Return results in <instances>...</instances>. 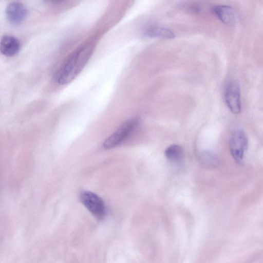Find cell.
<instances>
[{
  "label": "cell",
  "instance_id": "5b68a950",
  "mask_svg": "<svg viewBox=\"0 0 263 263\" xmlns=\"http://www.w3.org/2000/svg\"><path fill=\"white\" fill-rule=\"evenodd\" d=\"M224 99L232 113L238 114L240 112V88L237 82L231 81L228 83L224 89Z\"/></svg>",
  "mask_w": 263,
  "mask_h": 263
},
{
  "label": "cell",
  "instance_id": "ba28073f",
  "mask_svg": "<svg viewBox=\"0 0 263 263\" xmlns=\"http://www.w3.org/2000/svg\"><path fill=\"white\" fill-rule=\"evenodd\" d=\"M213 11L218 18L226 24L230 25L236 21V13L231 6L219 5L215 7Z\"/></svg>",
  "mask_w": 263,
  "mask_h": 263
},
{
  "label": "cell",
  "instance_id": "52a82bcc",
  "mask_svg": "<svg viewBox=\"0 0 263 263\" xmlns=\"http://www.w3.org/2000/svg\"><path fill=\"white\" fill-rule=\"evenodd\" d=\"M21 47L19 40L14 36L5 35L0 41V51L6 57H12L17 54Z\"/></svg>",
  "mask_w": 263,
  "mask_h": 263
},
{
  "label": "cell",
  "instance_id": "8fae6325",
  "mask_svg": "<svg viewBox=\"0 0 263 263\" xmlns=\"http://www.w3.org/2000/svg\"><path fill=\"white\" fill-rule=\"evenodd\" d=\"M199 158L201 165L206 168H215L219 164V161L217 157L210 151L202 152L200 154Z\"/></svg>",
  "mask_w": 263,
  "mask_h": 263
},
{
  "label": "cell",
  "instance_id": "30bf717a",
  "mask_svg": "<svg viewBox=\"0 0 263 263\" xmlns=\"http://www.w3.org/2000/svg\"><path fill=\"white\" fill-rule=\"evenodd\" d=\"M145 34L148 37H162L173 39L175 37L174 33L169 29L161 27L154 26L146 29Z\"/></svg>",
  "mask_w": 263,
  "mask_h": 263
},
{
  "label": "cell",
  "instance_id": "6da1fadb",
  "mask_svg": "<svg viewBox=\"0 0 263 263\" xmlns=\"http://www.w3.org/2000/svg\"><path fill=\"white\" fill-rule=\"evenodd\" d=\"M93 49V45L89 43L71 53L58 70L55 76L57 83L65 85L72 81L88 62Z\"/></svg>",
  "mask_w": 263,
  "mask_h": 263
},
{
  "label": "cell",
  "instance_id": "277c9868",
  "mask_svg": "<svg viewBox=\"0 0 263 263\" xmlns=\"http://www.w3.org/2000/svg\"><path fill=\"white\" fill-rule=\"evenodd\" d=\"M138 124L137 119L130 120L123 123L104 141V147L111 148L120 144L130 134Z\"/></svg>",
  "mask_w": 263,
  "mask_h": 263
},
{
  "label": "cell",
  "instance_id": "3957f363",
  "mask_svg": "<svg viewBox=\"0 0 263 263\" xmlns=\"http://www.w3.org/2000/svg\"><path fill=\"white\" fill-rule=\"evenodd\" d=\"M81 201L87 210L97 219H102L106 215V208L102 199L96 194L84 191L81 194Z\"/></svg>",
  "mask_w": 263,
  "mask_h": 263
},
{
  "label": "cell",
  "instance_id": "9c48e42d",
  "mask_svg": "<svg viewBox=\"0 0 263 263\" xmlns=\"http://www.w3.org/2000/svg\"><path fill=\"white\" fill-rule=\"evenodd\" d=\"M165 156L170 162L177 164L182 161L184 157V150L179 145L173 144L165 150Z\"/></svg>",
  "mask_w": 263,
  "mask_h": 263
},
{
  "label": "cell",
  "instance_id": "7a4b0ae2",
  "mask_svg": "<svg viewBox=\"0 0 263 263\" xmlns=\"http://www.w3.org/2000/svg\"><path fill=\"white\" fill-rule=\"evenodd\" d=\"M248 145L247 136L242 130L236 129L232 132L229 139L230 151L236 162H239L242 160Z\"/></svg>",
  "mask_w": 263,
  "mask_h": 263
},
{
  "label": "cell",
  "instance_id": "8992f818",
  "mask_svg": "<svg viewBox=\"0 0 263 263\" xmlns=\"http://www.w3.org/2000/svg\"><path fill=\"white\" fill-rule=\"evenodd\" d=\"M27 12L25 6L18 2L9 3L6 9L7 20L13 25H18L22 23L26 18Z\"/></svg>",
  "mask_w": 263,
  "mask_h": 263
}]
</instances>
